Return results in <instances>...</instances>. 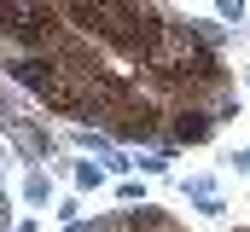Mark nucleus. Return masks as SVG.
Masks as SVG:
<instances>
[{"label":"nucleus","instance_id":"2","mask_svg":"<svg viewBox=\"0 0 250 232\" xmlns=\"http://www.w3.org/2000/svg\"><path fill=\"white\" fill-rule=\"evenodd\" d=\"M47 192H53V186H47V174H41V169H35V174H29V180H23V197H29L35 209L47 203Z\"/></svg>","mask_w":250,"mask_h":232},{"label":"nucleus","instance_id":"1","mask_svg":"<svg viewBox=\"0 0 250 232\" xmlns=\"http://www.w3.org/2000/svg\"><path fill=\"white\" fill-rule=\"evenodd\" d=\"M209 134H215L209 105H175V111H169V151H175V145H204Z\"/></svg>","mask_w":250,"mask_h":232},{"label":"nucleus","instance_id":"5","mask_svg":"<svg viewBox=\"0 0 250 232\" xmlns=\"http://www.w3.org/2000/svg\"><path fill=\"white\" fill-rule=\"evenodd\" d=\"M18 232H35V227H18Z\"/></svg>","mask_w":250,"mask_h":232},{"label":"nucleus","instance_id":"3","mask_svg":"<svg viewBox=\"0 0 250 232\" xmlns=\"http://www.w3.org/2000/svg\"><path fill=\"white\" fill-rule=\"evenodd\" d=\"M99 180H105V174L93 169V163H76V186H99Z\"/></svg>","mask_w":250,"mask_h":232},{"label":"nucleus","instance_id":"4","mask_svg":"<svg viewBox=\"0 0 250 232\" xmlns=\"http://www.w3.org/2000/svg\"><path fill=\"white\" fill-rule=\"evenodd\" d=\"M233 169H239V174H250V145L239 151V157H233Z\"/></svg>","mask_w":250,"mask_h":232}]
</instances>
